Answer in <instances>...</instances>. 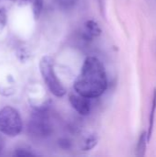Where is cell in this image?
I'll return each instance as SVG.
<instances>
[{
	"label": "cell",
	"instance_id": "obj_1",
	"mask_svg": "<svg viewBox=\"0 0 156 157\" xmlns=\"http://www.w3.org/2000/svg\"><path fill=\"white\" fill-rule=\"evenodd\" d=\"M107 87L108 77L104 65L97 57H87L74 83L75 93L89 98H96L102 96Z\"/></svg>",
	"mask_w": 156,
	"mask_h": 157
},
{
	"label": "cell",
	"instance_id": "obj_2",
	"mask_svg": "<svg viewBox=\"0 0 156 157\" xmlns=\"http://www.w3.org/2000/svg\"><path fill=\"white\" fill-rule=\"evenodd\" d=\"M52 124L48 107L35 109L28 123V132L37 139H44L52 133Z\"/></svg>",
	"mask_w": 156,
	"mask_h": 157
},
{
	"label": "cell",
	"instance_id": "obj_3",
	"mask_svg": "<svg viewBox=\"0 0 156 157\" xmlns=\"http://www.w3.org/2000/svg\"><path fill=\"white\" fill-rule=\"evenodd\" d=\"M40 71L49 90L57 98H62L66 91L58 79L54 70V62L51 56L44 55L40 61Z\"/></svg>",
	"mask_w": 156,
	"mask_h": 157
},
{
	"label": "cell",
	"instance_id": "obj_4",
	"mask_svg": "<svg viewBox=\"0 0 156 157\" xmlns=\"http://www.w3.org/2000/svg\"><path fill=\"white\" fill-rule=\"evenodd\" d=\"M23 128L19 112L11 106L0 109V132L9 137L17 136Z\"/></svg>",
	"mask_w": 156,
	"mask_h": 157
},
{
	"label": "cell",
	"instance_id": "obj_5",
	"mask_svg": "<svg viewBox=\"0 0 156 157\" xmlns=\"http://www.w3.org/2000/svg\"><path fill=\"white\" fill-rule=\"evenodd\" d=\"M91 98L79 95L77 93L69 96V101L72 107L82 116H86L91 111Z\"/></svg>",
	"mask_w": 156,
	"mask_h": 157
},
{
	"label": "cell",
	"instance_id": "obj_6",
	"mask_svg": "<svg viewBox=\"0 0 156 157\" xmlns=\"http://www.w3.org/2000/svg\"><path fill=\"white\" fill-rule=\"evenodd\" d=\"M84 25H85V27H84L83 36L87 40H92L93 38L98 37L102 32L101 28L95 20H92V19L87 20V21H86V23Z\"/></svg>",
	"mask_w": 156,
	"mask_h": 157
},
{
	"label": "cell",
	"instance_id": "obj_7",
	"mask_svg": "<svg viewBox=\"0 0 156 157\" xmlns=\"http://www.w3.org/2000/svg\"><path fill=\"white\" fill-rule=\"evenodd\" d=\"M43 2L44 0H20L19 5L29 7L32 11L34 18L38 19L43 7Z\"/></svg>",
	"mask_w": 156,
	"mask_h": 157
},
{
	"label": "cell",
	"instance_id": "obj_8",
	"mask_svg": "<svg viewBox=\"0 0 156 157\" xmlns=\"http://www.w3.org/2000/svg\"><path fill=\"white\" fill-rule=\"evenodd\" d=\"M156 112V89L154 91L153 95V99H152V107H151V111H150V116H149V125H148V131H147V141L150 143L152 136H153V132H154V119H155Z\"/></svg>",
	"mask_w": 156,
	"mask_h": 157
},
{
	"label": "cell",
	"instance_id": "obj_9",
	"mask_svg": "<svg viewBox=\"0 0 156 157\" xmlns=\"http://www.w3.org/2000/svg\"><path fill=\"white\" fill-rule=\"evenodd\" d=\"M147 132H143L140 135L137 147H136V155L139 157H143L145 155L146 146H147Z\"/></svg>",
	"mask_w": 156,
	"mask_h": 157
},
{
	"label": "cell",
	"instance_id": "obj_10",
	"mask_svg": "<svg viewBox=\"0 0 156 157\" xmlns=\"http://www.w3.org/2000/svg\"><path fill=\"white\" fill-rule=\"evenodd\" d=\"M97 144V138L95 134H89L86 137V139L83 142L82 150L84 151H89L92 148H94Z\"/></svg>",
	"mask_w": 156,
	"mask_h": 157
},
{
	"label": "cell",
	"instance_id": "obj_11",
	"mask_svg": "<svg viewBox=\"0 0 156 157\" xmlns=\"http://www.w3.org/2000/svg\"><path fill=\"white\" fill-rule=\"evenodd\" d=\"M56 1L58 5L63 9H70L74 7L78 2V0H56Z\"/></svg>",
	"mask_w": 156,
	"mask_h": 157
},
{
	"label": "cell",
	"instance_id": "obj_12",
	"mask_svg": "<svg viewBox=\"0 0 156 157\" xmlns=\"http://www.w3.org/2000/svg\"><path fill=\"white\" fill-rule=\"evenodd\" d=\"M14 155L18 157H25V156H35L36 155L34 153H32L31 151H29V149L26 148H17L15 150L14 152Z\"/></svg>",
	"mask_w": 156,
	"mask_h": 157
},
{
	"label": "cell",
	"instance_id": "obj_13",
	"mask_svg": "<svg viewBox=\"0 0 156 157\" xmlns=\"http://www.w3.org/2000/svg\"><path fill=\"white\" fill-rule=\"evenodd\" d=\"M6 21H7L6 11L5 7L0 6V33H1V32L4 30V29L6 28Z\"/></svg>",
	"mask_w": 156,
	"mask_h": 157
},
{
	"label": "cell",
	"instance_id": "obj_14",
	"mask_svg": "<svg viewBox=\"0 0 156 157\" xmlns=\"http://www.w3.org/2000/svg\"><path fill=\"white\" fill-rule=\"evenodd\" d=\"M59 145L63 149H69L71 147V142L68 139H61L59 141Z\"/></svg>",
	"mask_w": 156,
	"mask_h": 157
},
{
	"label": "cell",
	"instance_id": "obj_15",
	"mask_svg": "<svg viewBox=\"0 0 156 157\" xmlns=\"http://www.w3.org/2000/svg\"><path fill=\"white\" fill-rule=\"evenodd\" d=\"M4 147H5V141H4L3 137L0 135V155L2 154V152L4 150Z\"/></svg>",
	"mask_w": 156,
	"mask_h": 157
}]
</instances>
